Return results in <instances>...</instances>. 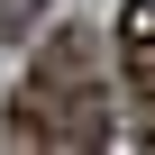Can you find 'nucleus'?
<instances>
[{"label": "nucleus", "instance_id": "1", "mask_svg": "<svg viewBox=\"0 0 155 155\" xmlns=\"http://www.w3.org/2000/svg\"><path fill=\"white\" fill-rule=\"evenodd\" d=\"M110 137H119V119H110V91L91 82V28L55 18V46L18 82L9 146H110Z\"/></svg>", "mask_w": 155, "mask_h": 155}, {"label": "nucleus", "instance_id": "2", "mask_svg": "<svg viewBox=\"0 0 155 155\" xmlns=\"http://www.w3.org/2000/svg\"><path fill=\"white\" fill-rule=\"evenodd\" d=\"M119 64H128V91L155 101V0H128L119 9Z\"/></svg>", "mask_w": 155, "mask_h": 155}, {"label": "nucleus", "instance_id": "3", "mask_svg": "<svg viewBox=\"0 0 155 155\" xmlns=\"http://www.w3.org/2000/svg\"><path fill=\"white\" fill-rule=\"evenodd\" d=\"M37 28H46V0H0V46H18Z\"/></svg>", "mask_w": 155, "mask_h": 155}]
</instances>
